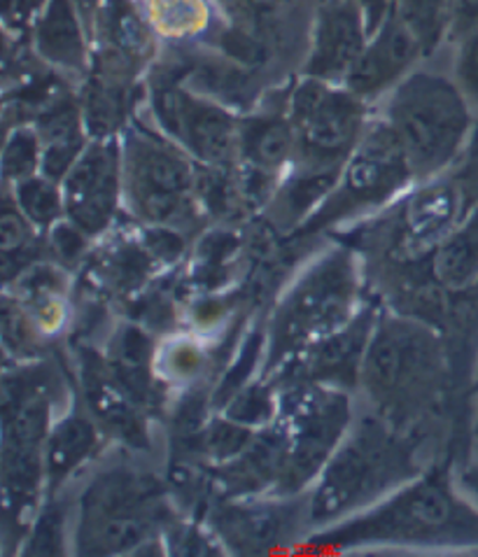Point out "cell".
Here are the masks:
<instances>
[{"label": "cell", "mask_w": 478, "mask_h": 557, "mask_svg": "<svg viewBox=\"0 0 478 557\" xmlns=\"http://www.w3.org/2000/svg\"><path fill=\"white\" fill-rule=\"evenodd\" d=\"M302 546L336 553L478 546V511L457 490L455 471L434 467L369 509L310 532Z\"/></svg>", "instance_id": "obj_1"}, {"label": "cell", "mask_w": 478, "mask_h": 557, "mask_svg": "<svg viewBox=\"0 0 478 557\" xmlns=\"http://www.w3.org/2000/svg\"><path fill=\"white\" fill-rule=\"evenodd\" d=\"M287 112L296 134V154L269 208H283L287 226L299 228L332 191L373 120V106L343 85L299 75L290 85Z\"/></svg>", "instance_id": "obj_2"}, {"label": "cell", "mask_w": 478, "mask_h": 557, "mask_svg": "<svg viewBox=\"0 0 478 557\" xmlns=\"http://www.w3.org/2000/svg\"><path fill=\"white\" fill-rule=\"evenodd\" d=\"M446 387L449 352L441 334L418 318L378 310L359 373V392L371 411L416 432L439 413Z\"/></svg>", "instance_id": "obj_3"}, {"label": "cell", "mask_w": 478, "mask_h": 557, "mask_svg": "<svg viewBox=\"0 0 478 557\" xmlns=\"http://www.w3.org/2000/svg\"><path fill=\"white\" fill-rule=\"evenodd\" d=\"M414 432L394 428L367 408L308 490L310 530L369 509L425 471Z\"/></svg>", "instance_id": "obj_4"}, {"label": "cell", "mask_w": 478, "mask_h": 557, "mask_svg": "<svg viewBox=\"0 0 478 557\" xmlns=\"http://www.w3.org/2000/svg\"><path fill=\"white\" fill-rule=\"evenodd\" d=\"M361 301V264L351 248H329L280 294L263 326L259 379L280 383L320 341L348 324Z\"/></svg>", "instance_id": "obj_5"}, {"label": "cell", "mask_w": 478, "mask_h": 557, "mask_svg": "<svg viewBox=\"0 0 478 557\" xmlns=\"http://www.w3.org/2000/svg\"><path fill=\"white\" fill-rule=\"evenodd\" d=\"M177 516L169 487L134 467L96 471L77 499L75 555H169L167 534Z\"/></svg>", "instance_id": "obj_6"}, {"label": "cell", "mask_w": 478, "mask_h": 557, "mask_svg": "<svg viewBox=\"0 0 478 557\" xmlns=\"http://www.w3.org/2000/svg\"><path fill=\"white\" fill-rule=\"evenodd\" d=\"M3 379V518L8 544H24L47 497L45 444L57 420L49 375L38 362L14 364Z\"/></svg>", "instance_id": "obj_7"}, {"label": "cell", "mask_w": 478, "mask_h": 557, "mask_svg": "<svg viewBox=\"0 0 478 557\" xmlns=\"http://www.w3.org/2000/svg\"><path fill=\"white\" fill-rule=\"evenodd\" d=\"M378 112L397 134L418 185L446 173L474 131V108L457 82L418 69L392 89Z\"/></svg>", "instance_id": "obj_8"}, {"label": "cell", "mask_w": 478, "mask_h": 557, "mask_svg": "<svg viewBox=\"0 0 478 557\" xmlns=\"http://www.w3.org/2000/svg\"><path fill=\"white\" fill-rule=\"evenodd\" d=\"M124 212L143 226L180 228L199 201L201 163L147 120L143 106L120 134Z\"/></svg>", "instance_id": "obj_9"}, {"label": "cell", "mask_w": 478, "mask_h": 557, "mask_svg": "<svg viewBox=\"0 0 478 557\" xmlns=\"http://www.w3.org/2000/svg\"><path fill=\"white\" fill-rule=\"evenodd\" d=\"M275 424L283 465L275 495L308 493L355 420L353 392L312 381L280 383Z\"/></svg>", "instance_id": "obj_10"}, {"label": "cell", "mask_w": 478, "mask_h": 557, "mask_svg": "<svg viewBox=\"0 0 478 557\" xmlns=\"http://www.w3.org/2000/svg\"><path fill=\"white\" fill-rule=\"evenodd\" d=\"M418 187L404 147L383 114H373L332 191L299 224V234H320L336 224L371 215Z\"/></svg>", "instance_id": "obj_11"}, {"label": "cell", "mask_w": 478, "mask_h": 557, "mask_svg": "<svg viewBox=\"0 0 478 557\" xmlns=\"http://www.w3.org/2000/svg\"><path fill=\"white\" fill-rule=\"evenodd\" d=\"M143 110L163 136L201 166H236L241 114L185 85L183 77L159 59L145 79Z\"/></svg>", "instance_id": "obj_12"}, {"label": "cell", "mask_w": 478, "mask_h": 557, "mask_svg": "<svg viewBox=\"0 0 478 557\" xmlns=\"http://www.w3.org/2000/svg\"><path fill=\"white\" fill-rule=\"evenodd\" d=\"M206 525L226 553L269 555L299 548L310 530L308 493L212 499Z\"/></svg>", "instance_id": "obj_13"}, {"label": "cell", "mask_w": 478, "mask_h": 557, "mask_svg": "<svg viewBox=\"0 0 478 557\" xmlns=\"http://www.w3.org/2000/svg\"><path fill=\"white\" fill-rule=\"evenodd\" d=\"M287 96L280 103L257 106L241 114L236 175L243 203L269 208L296 154V134L287 112Z\"/></svg>", "instance_id": "obj_14"}, {"label": "cell", "mask_w": 478, "mask_h": 557, "mask_svg": "<svg viewBox=\"0 0 478 557\" xmlns=\"http://www.w3.org/2000/svg\"><path fill=\"white\" fill-rule=\"evenodd\" d=\"M59 185L65 220L91 240L106 236L124 210L120 136L91 138Z\"/></svg>", "instance_id": "obj_15"}, {"label": "cell", "mask_w": 478, "mask_h": 557, "mask_svg": "<svg viewBox=\"0 0 478 557\" xmlns=\"http://www.w3.org/2000/svg\"><path fill=\"white\" fill-rule=\"evenodd\" d=\"M77 373L82 401L103 434L120 441L126 448L140 453L150 450L152 441L150 428H147V411L112 371L106 352L82 346L77 350Z\"/></svg>", "instance_id": "obj_16"}, {"label": "cell", "mask_w": 478, "mask_h": 557, "mask_svg": "<svg viewBox=\"0 0 478 557\" xmlns=\"http://www.w3.org/2000/svg\"><path fill=\"white\" fill-rule=\"evenodd\" d=\"M371 30L351 0H310V36L299 75L343 85Z\"/></svg>", "instance_id": "obj_17"}, {"label": "cell", "mask_w": 478, "mask_h": 557, "mask_svg": "<svg viewBox=\"0 0 478 557\" xmlns=\"http://www.w3.org/2000/svg\"><path fill=\"white\" fill-rule=\"evenodd\" d=\"M422 59L425 52L414 33L390 12L369 36L348 77L343 79V87L376 108L416 71Z\"/></svg>", "instance_id": "obj_18"}, {"label": "cell", "mask_w": 478, "mask_h": 557, "mask_svg": "<svg viewBox=\"0 0 478 557\" xmlns=\"http://www.w3.org/2000/svg\"><path fill=\"white\" fill-rule=\"evenodd\" d=\"M378 310L367 304L348 324L308 350L280 383L312 381L348 392L359 389L361 362H365Z\"/></svg>", "instance_id": "obj_19"}, {"label": "cell", "mask_w": 478, "mask_h": 557, "mask_svg": "<svg viewBox=\"0 0 478 557\" xmlns=\"http://www.w3.org/2000/svg\"><path fill=\"white\" fill-rule=\"evenodd\" d=\"M33 54L63 77L85 79L91 71L94 42L73 0H47L28 33Z\"/></svg>", "instance_id": "obj_20"}, {"label": "cell", "mask_w": 478, "mask_h": 557, "mask_svg": "<svg viewBox=\"0 0 478 557\" xmlns=\"http://www.w3.org/2000/svg\"><path fill=\"white\" fill-rule=\"evenodd\" d=\"M30 124H36L42 140V175L61 183L91 140L79 96L69 89L59 91Z\"/></svg>", "instance_id": "obj_21"}, {"label": "cell", "mask_w": 478, "mask_h": 557, "mask_svg": "<svg viewBox=\"0 0 478 557\" xmlns=\"http://www.w3.org/2000/svg\"><path fill=\"white\" fill-rule=\"evenodd\" d=\"M103 430L96 420L77 406L57 416L45 444L47 495H57L63 481H69L77 469L89 465L103 446Z\"/></svg>", "instance_id": "obj_22"}, {"label": "cell", "mask_w": 478, "mask_h": 557, "mask_svg": "<svg viewBox=\"0 0 478 557\" xmlns=\"http://www.w3.org/2000/svg\"><path fill=\"white\" fill-rule=\"evenodd\" d=\"M159 42L169 47L210 49L229 26L216 0H143Z\"/></svg>", "instance_id": "obj_23"}, {"label": "cell", "mask_w": 478, "mask_h": 557, "mask_svg": "<svg viewBox=\"0 0 478 557\" xmlns=\"http://www.w3.org/2000/svg\"><path fill=\"white\" fill-rule=\"evenodd\" d=\"M155 346L157 338L143 324L122 322L106 348L108 364L147 413L155 408L159 395L167 392L155 375Z\"/></svg>", "instance_id": "obj_24"}, {"label": "cell", "mask_w": 478, "mask_h": 557, "mask_svg": "<svg viewBox=\"0 0 478 557\" xmlns=\"http://www.w3.org/2000/svg\"><path fill=\"white\" fill-rule=\"evenodd\" d=\"M210 371V350L204 334L185 330V332H167L157 338L155 346V375L163 389L189 392L201 387L206 373Z\"/></svg>", "instance_id": "obj_25"}, {"label": "cell", "mask_w": 478, "mask_h": 557, "mask_svg": "<svg viewBox=\"0 0 478 557\" xmlns=\"http://www.w3.org/2000/svg\"><path fill=\"white\" fill-rule=\"evenodd\" d=\"M432 277L449 292L478 285V206L432 248Z\"/></svg>", "instance_id": "obj_26"}, {"label": "cell", "mask_w": 478, "mask_h": 557, "mask_svg": "<svg viewBox=\"0 0 478 557\" xmlns=\"http://www.w3.org/2000/svg\"><path fill=\"white\" fill-rule=\"evenodd\" d=\"M45 234L26 220L16 208L12 194L3 191V215H0V252H3V281L10 285L16 275L40 261Z\"/></svg>", "instance_id": "obj_27"}, {"label": "cell", "mask_w": 478, "mask_h": 557, "mask_svg": "<svg viewBox=\"0 0 478 557\" xmlns=\"http://www.w3.org/2000/svg\"><path fill=\"white\" fill-rule=\"evenodd\" d=\"M437 180H430V187L418 185L420 189L408 208V236L422 245L427 240L439 243L457 224V194L451 185H441Z\"/></svg>", "instance_id": "obj_28"}, {"label": "cell", "mask_w": 478, "mask_h": 557, "mask_svg": "<svg viewBox=\"0 0 478 557\" xmlns=\"http://www.w3.org/2000/svg\"><path fill=\"white\" fill-rule=\"evenodd\" d=\"M390 12L414 33L425 59L451 36V0H392Z\"/></svg>", "instance_id": "obj_29"}, {"label": "cell", "mask_w": 478, "mask_h": 557, "mask_svg": "<svg viewBox=\"0 0 478 557\" xmlns=\"http://www.w3.org/2000/svg\"><path fill=\"white\" fill-rule=\"evenodd\" d=\"M5 189L12 194L16 208L24 212L26 220L36 224L42 234L65 218L61 185L54 183L52 177L40 173Z\"/></svg>", "instance_id": "obj_30"}, {"label": "cell", "mask_w": 478, "mask_h": 557, "mask_svg": "<svg viewBox=\"0 0 478 557\" xmlns=\"http://www.w3.org/2000/svg\"><path fill=\"white\" fill-rule=\"evenodd\" d=\"M0 173H3V187H12L42 173V140L36 124L24 122L5 128Z\"/></svg>", "instance_id": "obj_31"}, {"label": "cell", "mask_w": 478, "mask_h": 557, "mask_svg": "<svg viewBox=\"0 0 478 557\" xmlns=\"http://www.w3.org/2000/svg\"><path fill=\"white\" fill-rule=\"evenodd\" d=\"M280 411V387L271 381L253 379L229 399L220 413L232 418L250 430H263L275 422Z\"/></svg>", "instance_id": "obj_32"}, {"label": "cell", "mask_w": 478, "mask_h": 557, "mask_svg": "<svg viewBox=\"0 0 478 557\" xmlns=\"http://www.w3.org/2000/svg\"><path fill=\"white\" fill-rule=\"evenodd\" d=\"M216 3L226 16V22L269 45L271 33L278 24H283L299 0H216Z\"/></svg>", "instance_id": "obj_33"}, {"label": "cell", "mask_w": 478, "mask_h": 557, "mask_svg": "<svg viewBox=\"0 0 478 557\" xmlns=\"http://www.w3.org/2000/svg\"><path fill=\"white\" fill-rule=\"evenodd\" d=\"M45 336L38 332V326L33 324L30 315L24 310V306L16 301L12 294H3V346L8 362L14 364H28L38 362Z\"/></svg>", "instance_id": "obj_34"}, {"label": "cell", "mask_w": 478, "mask_h": 557, "mask_svg": "<svg viewBox=\"0 0 478 557\" xmlns=\"http://www.w3.org/2000/svg\"><path fill=\"white\" fill-rule=\"evenodd\" d=\"M20 553L28 557L69 553V528H65V513L57 495L45 497L36 520L30 522Z\"/></svg>", "instance_id": "obj_35"}, {"label": "cell", "mask_w": 478, "mask_h": 557, "mask_svg": "<svg viewBox=\"0 0 478 557\" xmlns=\"http://www.w3.org/2000/svg\"><path fill=\"white\" fill-rule=\"evenodd\" d=\"M45 240H47V250L52 252V261H57V264L63 269L79 261L82 255L87 252V245L91 243L87 234H82L79 228L65 218L49 228L45 234Z\"/></svg>", "instance_id": "obj_36"}, {"label": "cell", "mask_w": 478, "mask_h": 557, "mask_svg": "<svg viewBox=\"0 0 478 557\" xmlns=\"http://www.w3.org/2000/svg\"><path fill=\"white\" fill-rule=\"evenodd\" d=\"M453 79L467 96L474 112H478V30L455 42Z\"/></svg>", "instance_id": "obj_37"}, {"label": "cell", "mask_w": 478, "mask_h": 557, "mask_svg": "<svg viewBox=\"0 0 478 557\" xmlns=\"http://www.w3.org/2000/svg\"><path fill=\"white\" fill-rule=\"evenodd\" d=\"M45 5L47 0H0L5 36L12 40H28V33Z\"/></svg>", "instance_id": "obj_38"}, {"label": "cell", "mask_w": 478, "mask_h": 557, "mask_svg": "<svg viewBox=\"0 0 478 557\" xmlns=\"http://www.w3.org/2000/svg\"><path fill=\"white\" fill-rule=\"evenodd\" d=\"M478 30V0H451V42Z\"/></svg>", "instance_id": "obj_39"}, {"label": "cell", "mask_w": 478, "mask_h": 557, "mask_svg": "<svg viewBox=\"0 0 478 557\" xmlns=\"http://www.w3.org/2000/svg\"><path fill=\"white\" fill-rule=\"evenodd\" d=\"M455 485L478 511V438H476V446L465 460V465L455 469Z\"/></svg>", "instance_id": "obj_40"}, {"label": "cell", "mask_w": 478, "mask_h": 557, "mask_svg": "<svg viewBox=\"0 0 478 557\" xmlns=\"http://www.w3.org/2000/svg\"><path fill=\"white\" fill-rule=\"evenodd\" d=\"M351 3H353L355 8H359L361 14H365L367 26H369V30L373 33L378 26L383 24L385 16L390 14L392 0H351Z\"/></svg>", "instance_id": "obj_41"}, {"label": "cell", "mask_w": 478, "mask_h": 557, "mask_svg": "<svg viewBox=\"0 0 478 557\" xmlns=\"http://www.w3.org/2000/svg\"><path fill=\"white\" fill-rule=\"evenodd\" d=\"M474 397H476V422H474V432L478 438V367H476V381H474Z\"/></svg>", "instance_id": "obj_42"}]
</instances>
